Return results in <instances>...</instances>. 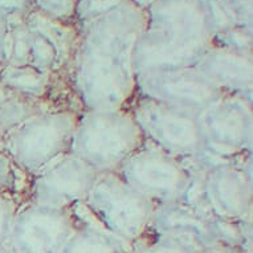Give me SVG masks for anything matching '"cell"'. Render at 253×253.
Wrapping results in <instances>:
<instances>
[{"label":"cell","instance_id":"cell-19","mask_svg":"<svg viewBox=\"0 0 253 253\" xmlns=\"http://www.w3.org/2000/svg\"><path fill=\"white\" fill-rule=\"evenodd\" d=\"M19 206L9 192L0 190V248L8 243L9 232Z\"/></svg>","mask_w":253,"mask_h":253},{"label":"cell","instance_id":"cell-10","mask_svg":"<svg viewBox=\"0 0 253 253\" xmlns=\"http://www.w3.org/2000/svg\"><path fill=\"white\" fill-rule=\"evenodd\" d=\"M135 94L198 114L227 96L194 67L149 72L135 77Z\"/></svg>","mask_w":253,"mask_h":253},{"label":"cell","instance_id":"cell-14","mask_svg":"<svg viewBox=\"0 0 253 253\" xmlns=\"http://www.w3.org/2000/svg\"><path fill=\"white\" fill-rule=\"evenodd\" d=\"M194 68L227 94L252 97L253 62L251 52L212 46Z\"/></svg>","mask_w":253,"mask_h":253},{"label":"cell","instance_id":"cell-5","mask_svg":"<svg viewBox=\"0 0 253 253\" xmlns=\"http://www.w3.org/2000/svg\"><path fill=\"white\" fill-rule=\"evenodd\" d=\"M79 118L80 113L72 109L48 110L5 134L0 147L20 170L36 174L69 153Z\"/></svg>","mask_w":253,"mask_h":253},{"label":"cell","instance_id":"cell-13","mask_svg":"<svg viewBox=\"0 0 253 253\" xmlns=\"http://www.w3.org/2000/svg\"><path fill=\"white\" fill-rule=\"evenodd\" d=\"M146 233L180 237L203 248L225 245L220 241L215 216L187 200L157 204Z\"/></svg>","mask_w":253,"mask_h":253},{"label":"cell","instance_id":"cell-17","mask_svg":"<svg viewBox=\"0 0 253 253\" xmlns=\"http://www.w3.org/2000/svg\"><path fill=\"white\" fill-rule=\"evenodd\" d=\"M50 75L48 72L38 71L34 68H16L9 65L0 67V81L29 96L44 98L50 85Z\"/></svg>","mask_w":253,"mask_h":253},{"label":"cell","instance_id":"cell-2","mask_svg":"<svg viewBox=\"0 0 253 253\" xmlns=\"http://www.w3.org/2000/svg\"><path fill=\"white\" fill-rule=\"evenodd\" d=\"M211 48L212 24L203 7L192 0H163L151 28L138 36L134 75L194 67Z\"/></svg>","mask_w":253,"mask_h":253},{"label":"cell","instance_id":"cell-1","mask_svg":"<svg viewBox=\"0 0 253 253\" xmlns=\"http://www.w3.org/2000/svg\"><path fill=\"white\" fill-rule=\"evenodd\" d=\"M141 19L129 8L114 9L96 23L73 64L72 84L85 110L122 109L135 97L133 53Z\"/></svg>","mask_w":253,"mask_h":253},{"label":"cell","instance_id":"cell-22","mask_svg":"<svg viewBox=\"0 0 253 253\" xmlns=\"http://www.w3.org/2000/svg\"><path fill=\"white\" fill-rule=\"evenodd\" d=\"M0 253H17L16 251H13L9 245H4V247H1L0 248Z\"/></svg>","mask_w":253,"mask_h":253},{"label":"cell","instance_id":"cell-18","mask_svg":"<svg viewBox=\"0 0 253 253\" xmlns=\"http://www.w3.org/2000/svg\"><path fill=\"white\" fill-rule=\"evenodd\" d=\"M207 249L180 237L154 233H146L131 247L133 253H204Z\"/></svg>","mask_w":253,"mask_h":253},{"label":"cell","instance_id":"cell-21","mask_svg":"<svg viewBox=\"0 0 253 253\" xmlns=\"http://www.w3.org/2000/svg\"><path fill=\"white\" fill-rule=\"evenodd\" d=\"M7 35H8V31H7V17H5L4 9L0 5V67L4 64Z\"/></svg>","mask_w":253,"mask_h":253},{"label":"cell","instance_id":"cell-4","mask_svg":"<svg viewBox=\"0 0 253 253\" xmlns=\"http://www.w3.org/2000/svg\"><path fill=\"white\" fill-rule=\"evenodd\" d=\"M80 204L87 220L112 233L130 247L149 229L157 204L130 187L116 171L97 175Z\"/></svg>","mask_w":253,"mask_h":253},{"label":"cell","instance_id":"cell-6","mask_svg":"<svg viewBox=\"0 0 253 253\" xmlns=\"http://www.w3.org/2000/svg\"><path fill=\"white\" fill-rule=\"evenodd\" d=\"M129 110L150 145L184 162L208 157L198 113L137 94Z\"/></svg>","mask_w":253,"mask_h":253},{"label":"cell","instance_id":"cell-15","mask_svg":"<svg viewBox=\"0 0 253 253\" xmlns=\"http://www.w3.org/2000/svg\"><path fill=\"white\" fill-rule=\"evenodd\" d=\"M48 110L44 98L25 94L0 81V139L25 121Z\"/></svg>","mask_w":253,"mask_h":253},{"label":"cell","instance_id":"cell-20","mask_svg":"<svg viewBox=\"0 0 253 253\" xmlns=\"http://www.w3.org/2000/svg\"><path fill=\"white\" fill-rule=\"evenodd\" d=\"M20 170L9 155L0 147V190L9 192L16 186V172Z\"/></svg>","mask_w":253,"mask_h":253},{"label":"cell","instance_id":"cell-3","mask_svg":"<svg viewBox=\"0 0 253 253\" xmlns=\"http://www.w3.org/2000/svg\"><path fill=\"white\" fill-rule=\"evenodd\" d=\"M146 143L129 108L93 109L80 114L69 153L105 172L117 171Z\"/></svg>","mask_w":253,"mask_h":253},{"label":"cell","instance_id":"cell-8","mask_svg":"<svg viewBox=\"0 0 253 253\" xmlns=\"http://www.w3.org/2000/svg\"><path fill=\"white\" fill-rule=\"evenodd\" d=\"M207 154L224 162L252 146V97L227 94L199 114Z\"/></svg>","mask_w":253,"mask_h":253},{"label":"cell","instance_id":"cell-9","mask_svg":"<svg viewBox=\"0 0 253 253\" xmlns=\"http://www.w3.org/2000/svg\"><path fill=\"white\" fill-rule=\"evenodd\" d=\"M71 210L35 203L19 208L7 245L17 253H58L79 225Z\"/></svg>","mask_w":253,"mask_h":253},{"label":"cell","instance_id":"cell-16","mask_svg":"<svg viewBox=\"0 0 253 253\" xmlns=\"http://www.w3.org/2000/svg\"><path fill=\"white\" fill-rule=\"evenodd\" d=\"M58 253H133L131 247L87 219L77 228Z\"/></svg>","mask_w":253,"mask_h":253},{"label":"cell","instance_id":"cell-11","mask_svg":"<svg viewBox=\"0 0 253 253\" xmlns=\"http://www.w3.org/2000/svg\"><path fill=\"white\" fill-rule=\"evenodd\" d=\"M203 200L208 211L217 219L245 223L252 215L251 163L219 161L210 163L202 178Z\"/></svg>","mask_w":253,"mask_h":253},{"label":"cell","instance_id":"cell-7","mask_svg":"<svg viewBox=\"0 0 253 253\" xmlns=\"http://www.w3.org/2000/svg\"><path fill=\"white\" fill-rule=\"evenodd\" d=\"M116 172L155 204L186 200L195 183L186 163L150 143L130 155Z\"/></svg>","mask_w":253,"mask_h":253},{"label":"cell","instance_id":"cell-12","mask_svg":"<svg viewBox=\"0 0 253 253\" xmlns=\"http://www.w3.org/2000/svg\"><path fill=\"white\" fill-rule=\"evenodd\" d=\"M98 174L81 158L65 154L36 172L31 186V203L72 208L85 198Z\"/></svg>","mask_w":253,"mask_h":253}]
</instances>
